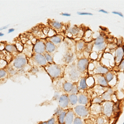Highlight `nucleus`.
<instances>
[{
  "label": "nucleus",
  "mask_w": 124,
  "mask_h": 124,
  "mask_svg": "<svg viewBox=\"0 0 124 124\" xmlns=\"http://www.w3.org/2000/svg\"><path fill=\"white\" fill-rule=\"evenodd\" d=\"M39 124H48V123H47V121H45V122H40Z\"/></svg>",
  "instance_id": "nucleus-50"
},
{
  "label": "nucleus",
  "mask_w": 124,
  "mask_h": 124,
  "mask_svg": "<svg viewBox=\"0 0 124 124\" xmlns=\"http://www.w3.org/2000/svg\"><path fill=\"white\" fill-rule=\"evenodd\" d=\"M93 78H94V80H95V84L97 85L100 86V87L103 88H106L107 89L108 87H109L108 83L106 80L104 75H93Z\"/></svg>",
  "instance_id": "nucleus-14"
},
{
  "label": "nucleus",
  "mask_w": 124,
  "mask_h": 124,
  "mask_svg": "<svg viewBox=\"0 0 124 124\" xmlns=\"http://www.w3.org/2000/svg\"><path fill=\"white\" fill-rule=\"evenodd\" d=\"M73 85L74 83L71 81H65L62 85V90L65 92V93L69 94V93H70V91L73 88Z\"/></svg>",
  "instance_id": "nucleus-21"
},
{
  "label": "nucleus",
  "mask_w": 124,
  "mask_h": 124,
  "mask_svg": "<svg viewBox=\"0 0 124 124\" xmlns=\"http://www.w3.org/2000/svg\"><path fill=\"white\" fill-rule=\"evenodd\" d=\"M117 66V70L118 71H124V59L120 62Z\"/></svg>",
  "instance_id": "nucleus-39"
},
{
  "label": "nucleus",
  "mask_w": 124,
  "mask_h": 124,
  "mask_svg": "<svg viewBox=\"0 0 124 124\" xmlns=\"http://www.w3.org/2000/svg\"><path fill=\"white\" fill-rule=\"evenodd\" d=\"M100 96H101V98H102V99H103V102L112 101V98H113V95L110 94V93L107 90H105Z\"/></svg>",
  "instance_id": "nucleus-31"
},
{
  "label": "nucleus",
  "mask_w": 124,
  "mask_h": 124,
  "mask_svg": "<svg viewBox=\"0 0 124 124\" xmlns=\"http://www.w3.org/2000/svg\"><path fill=\"white\" fill-rule=\"evenodd\" d=\"M112 13H113V14H115V15L119 16V17H124L123 14L121 13V12H117V11H113V12H112Z\"/></svg>",
  "instance_id": "nucleus-43"
},
{
  "label": "nucleus",
  "mask_w": 124,
  "mask_h": 124,
  "mask_svg": "<svg viewBox=\"0 0 124 124\" xmlns=\"http://www.w3.org/2000/svg\"><path fill=\"white\" fill-rule=\"evenodd\" d=\"M8 27V25H7V26H5V27H1V28H0V31H3V30H4V29H6L7 28V27Z\"/></svg>",
  "instance_id": "nucleus-49"
},
{
  "label": "nucleus",
  "mask_w": 124,
  "mask_h": 124,
  "mask_svg": "<svg viewBox=\"0 0 124 124\" xmlns=\"http://www.w3.org/2000/svg\"><path fill=\"white\" fill-rule=\"evenodd\" d=\"M120 111H121V102L117 101L114 103V105H113V114L118 113Z\"/></svg>",
  "instance_id": "nucleus-35"
},
{
  "label": "nucleus",
  "mask_w": 124,
  "mask_h": 124,
  "mask_svg": "<svg viewBox=\"0 0 124 124\" xmlns=\"http://www.w3.org/2000/svg\"><path fill=\"white\" fill-rule=\"evenodd\" d=\"M74 59H75V55L71 51H67L66 53L64 55V63H65L66 65H71V63H73Z\"/></svg>",
  "instance_id": "nucleus-18"
},
{
  "label": "nucleus",
  "mask_w": 124,
  "mask_h": 124,
  "mask_svg": "<svg viewBox=\"0 0 124 124\" xmlns=\"http://www.w3.org/2000/svg\"><path fill=\"white\" fill-rule=\"evenodd\" d=\"M123 124H124V122H123Z\"/></svg>",
  "instance_id": "nucleus-53"
},
{
  "label": "nucleus",
  "mask_w": 124,
  "mask_h": 124,
  "mask_svg": "<svg viewBox=\"0 0 124 124\" xmlns=\"http://www.w3.org/2000/svg\"><path fill=\"white\" fill-rule=\"evenodd\" d=\"M78 15L81 16H93V13H89V12H78Z\"/></svg>",
  "instance_id": "nucleus-42"
},
{
  "label": "nucleus",
  "mask_w": 124,
  "mask_h": 124,
  "mask_svg": "<svg viewBox=\"0 0 124 124\" xmlns=\"http://www.w3.org/2000/svg\"><path fill=\"white\" fill-rule=\"evenodd\" d=\"M14 31H15V29H14V28H10V29H8V33H11V32H13Z\"/></svg>",
  "instance_id": "nucleus-48"
},
{
  "label": "nucleus",
  "mask_w": 124,
  "mask_h": 124,
  "mask_svg": "<svg viewBox=\"0 0 124 124\" xmlns=\"http://www.w3.org/2000/svg\"><path fill=\"white\" fill-rule=\"evenodd\" d=\"M27 63L28 61L27 56L23 54H19L13 59L12 65H13V69H14L15 70H23L27 65Z\"/></svg>",
  "instance_id": "nucleus-3"
},
{
  "label": "nucleus",
  "mask_w": 124,
  "mask_h": 124,
  "mask_svg": "<svg viewBox=\"0 0 124 124\" xmlns=\"http://www.w3.org/2000/svg\"><path fill=\"white\" fill-rule=\"evenodd\" d=\"M90 103V98L86 92H80L78 94V104L88 106Z\"/></svg>",
  "instance_id": "nucleus-12"
},
{
  "label": "nucleus",
  "mask_w": 124,
  "mask_h": 124,
  "mask_svg": "<svg viewBox=\"0 0 124 124\" xmlns=\"http://www.w3.org/2000/svg\"><path fill=\"white\" fill-rule=\"evenodd\" d=\"M4 49L10 54H16L18 52V50H17V46L13 45V44H7V45H5Z\"/></svg>",
  "instance_id": "nucleus-26"
},
{
  "label": "nucleus",
  "mask_w": 124,
  "mask_h": 124,
  "mask_svg": "<svg viewBox=\"0 0 124 124\" xmlns=\"http://www.w3.org/2000/svg\"><path fill=\"white\" fill-rule=\"evenodd\" d=\"M85 124H96V123H95V122H92L91 120L88 119L85 121Z\"/></svg>",
  "instance_id": "nucleus-45"
},
{
  "label": "nucleus",
  "mask_w": 124,
  "mask_h": 124,
  "mask_svg": "<svg viewBox=\"0 0 124 124\" xmlns=\"http://www.w3.org/2000/svg\"><path fill=\"white\" fill-rule=\"evenodd\" d=\"M32 61L37 65L41 67H46L48 65V62L45 58V55L42 54H34L32 56Z\"/></svg>",
  "instance_id": "nucleus-11"
},
{
  "label": "nucleus",
  "mask_w": 124,
  "mask_h": 124,
  "mask_svg": "<svg viewBox=\"0 0 124 124\" xmlns=\"http://www.w3.org/2000/svg\"><path fill=\"white\" fill-rule=\"evenodd\" d=\"M107 48V43H103L100 44V45H93V51H95V52H101V51H103L104 50Z\"/></svg>",
  "instance_id": "nucleus-29"
},
{
  "label": "nucleus",
  "mask_w": 124,
  "mask_h": 124,
  "mask_svg": "<svg viewBox=\"0 0 124 124\" xmlns=\"http://www.w3.org/2000/svg\"><path fill=\"white\" fill-rule=\"evenodd\" d=\"M75 117H76V116H75V112H74L73 108L67 109L66 117H65V123L64 124H73Z\"/></svg>",
  "instance_id": "nucleus-16"
},
{
  "label": "nucleus",
  "mask_w": 124,
  "mask_h": 124,
  "mask_svg": "<svg viewBox=\"0 0 124 124\" xmlns=\"http://www.w3.org/2000/svg\"><path fill=\"white\" fill-rule=\"evenodd\" d=\"M89 110H90V113H93V115L99 116V115L102 114L101 104H97V103H91L90 107H89Z\"/></svg>",
  "instance_id": "nucleus-17"
},
{
  "label": "nucleus",
  "mask_w": 124,
  "mask_h": 124,
  "mask_svg": "<svg viewBox=\"0 0 124 124\" xmlns=\"http://www.w3.org/2000/svg\"><path fill=\"white\" fill-rule=\"evenodd\" d=\"M45 55V58L46 60V61L48 62V64H52L54 63V56H53V54H50V53H46V52L44 54Z\"/></svg>",
  "instance_id": "nucleus-34"
},
{
  "label": "nucleus",
  "mask_w": 124,
  "mask_h": 124,
  "mask_svg": "<svg viewBox=\"0 0 124 124\" xmlns=\"http://www.w3.org/2000/svg\"><path fill=\"white\" fill-rule=\"evenodd\" d=\"M89 64V60L86 57L79 58V59L77 61L76 67L81 75H84V74H85L86 72L88 71Z\"/></svg>",
  "instance_id": "nucleus-6"
},
{
  "label": "nucleus",
  "mask_w": 124,
  "mask_h": 124,
  "mask_svg": "<svg viewBox=\"0 0 124 124\" xmlns=\"http://www.w3.org/2000/svg\"><path fill=\"white\" fill-rule=\"evenodd\" d=\"M65 72H66V75L69 77L70 80H71V82H73V83H77L78 80H79V79L82 77L81 74L79 73L76 67V64L75 63L68 65Z\"/></svg>",
  "instance_id": "nucleus-2"
},
{
  "label": "nucleus",
  "mask_w": 124,
  "mask_h": 124,
  "mask_svg": "<svg viewBox=\"0 0 124 124\" xmlns=\"http://www.w3.org/2000/svg\"><path fill=\"white\" fill-rule=\"evenodd\" d=\"M104 77H105L106 80H107V82L109 85V84H111L112 81H113V79H115L116 74H115V72H113V70H109L107 74H105L104 75Z\"/></svg>",
  "instance_id": "nucleus-27"
},
{
  "label": "nucleus",
  "mask_w": 124,
  "mask_h": 124,
  "mask_svg": "<svg viewBox=\"0 0 124 124\" xmlns=\"http://www.w3.org/2000/svg\"><path fill=\"white\" fill-rule=\"evenodd\" d=\"M8 72L7 70L5 69H0V79H4V78H7L8 76Z\"/></svg>",
  "instance_id": "nucleus-37"
},
{
  "label": "nucleus",
  "mask_w": 124,
  "mask_h": 124,
  "mask_svg": "<svg viewBox=\"0 0 124 124\" xmlns=\"http://www.w3.org/2000/svg\"><path fill=\"white\" fill-rule=\"evenodd\" d=\"M34 54H44L46 53V41L45 40H37L33 46Z\"/></svg>",
  "instance_id": "nucleus-9"
},
{
  "label": "nucleus",
  "mask_w": 124,
  "mask_h": 124,
  "mask_svg": "<svg viewBox=\"0 0 124 124\" xmlns=\"http://www.w3.org/2000/svg\"><path fill=\"white\" fill-rule=\"evenodd\" d=\"M99 13H104V14H108V12L106 11V10H104V9H99Z\"/></svg>",
  "instance_id": "nucleus-47"
},
{
  "label": "nucleus",
  "mask_w": 124,
  "mask_h": 124,
  "mask_svg": "<svg viewBox=\"0 0 124 124\" xmlns=\"http://www.w3.org/2000/svg\"><path fill=\"white\" fill-rule=\"evenodd\" d=\"M60 97H61V95H60V93H58V92H55V95H54L53 99H55V100H59Z\"/></svg>",
  "instance_id": "nucleus-44"
},
{
  "label": "nucleus",
  "mask_w": 124,
  "mask_h": 124,
  "mask_svg": "<svg viewBox=\"0 0 124 124\" xmlns=\"http://www.w3.org/2000/svg\"><path fill=\"white\" fill-rule=\"evenodd\" d=\"M67 33L68 36L70 37H76L78 36H82L84 35V31L79 27H77V26H73V27H70V28H68L67 30Z\"/></svg>",
  "instance_id": "nucleus-13"
},
{
  "label": "nucleus",
  "mask_w": 124,
  "mask_h": 124,
  "mask_svg": "<svg viewBox=\"0 0 124 124\" xmlns=\"http://www.w3.org/2000/svg\"><path fill=\"white\" fill-rule=\"evenodd\" d=\"M73 110L76 117H79L83 119H86L90 115V110L88 106L77 104L73 108Z\"/></svg>",
  "instance_id": "nucleus-4"
},
{
  "label": "nucleus",
  "mask_w": 124,
  "mask_h": 124,
  "mask_svg": "<svg viewBox=\"0 0 124 124\" xmlns=\"http://www.w3.org/2000/svg\"><path fill=\"white\" fill-rule=\"evenodd\" d=\"M66 113H67V110H63L60 114H58L56 116V120L57 123L59 124H64L65 123V119L66 117Z\"/></svg>",
  "instance_id": "nucleus-25"
},
{
  "label": "nucleus",
  "mask_w": 124,
  "mask_h": 124,
  "mask_svg": "<svg viewBox=\"0 0 124 124\" xmlns=\"http://www.w3.org/2000/svg\"><path fill=\"white\" fill-rule=\"evenodd\" d=\"M79 88L80 89V92H85L86 90L89 89V87L87 85V82H86V77L82 76L79 80Z\"/></svg>",
  "instance_id": "nucleus-20"
},
{
  "label": "nucleus",
  "mask_w": 124,
  "mask_h": 124,
  "mask_svg": "<svg viewBox=\"0 0 124 124\" xmlns=\"http://www.w3.org/2000/svg\"><path fill=\"white\" fill-rule=\"evenodd\" d=\"M3 35H4V34H3V32H0V37H3Z\"/></svg>",
  "instance_id": "nucleus-51"
},
{
  "label": "nucleus",
  "mask_w": 124,
  "mask_h": 124,
  "mask_svg": "<svg viewBox=\"0 0 124 124\" xmlns=\"http://www.w3.org/2000/svg\"><path fill=\"white\" fill-rule=\"evenodd\" d=\"M113 57H114L115 65H117L118 64L124 59V46H117L116 47L114 53H113Z\"/></svg>",
  "instance_id": "nucleus-8"
},
{
  "label": "nucleus",
  "mask_w": 124,
  "mask_h": 124,
  "mask_svg": "<svg viewBox=\"0 0 124 124\" xmlns=\"http://www.w3.org/2000/svg\"><path fill=\"white\" fill-rule=\"evenodd\" d=\"M86 47V42L83 40H79L76 43H75V48H76V51L79 52H82V51H85Z\"/></svg>",
  "instance_id": "nucleus-23"
},
{
  "label": "nucleus",
  "mask_w": 124,
  "mask_h": 124,
  "mask_svg": "<svg viewBox=\"0 0 124 124\" xmlns=\"http://www.w3.org/2000/svg\"><path fill=\"white\" fill-rule=\"evenodd\" d=\"M94 62V70L93 71V75H104L109 71V69L103 65L100 61H93Z\"/></svg>",
  "instance_id": "nucleus-7"
},
{
  "label": "nucleus",
  "mask_w": 124,
  "mask_h": 124,
  "mask_svg": "<svg viewBox=\"0 0 124 124\" xmlns=\"http://www.w3.org/2000/svg\"><path fill=\"white\" fill-rule=\"evenodd\" d=\"M105 42H106V39H105L104 36H103V35H99L97 37H95L94 40L93 41V45H100V44H103Z\"/></svg>",
  "instance_id": "nucleus-30"
},
{
  "label": "nucleus",
  "mask_w": 124,
  "mask_h": 124,
  "mask_svg": "<svg viewBox=\"0 0 124 124\" xmlns=\"http://www.w3.org/2000/svg\"><path fill=\"white\" fill-rule=\"evenodd\" d=\"M55 124H59V123H55Z\"/></svg>",
  "instance_id": "nucleus-52"
},
{
  "label": "nucleus",
  "mask_w": 124,
  "mask_h": 124,
  "mask_svg": "<svg viewBox=\"0 0 124 124\" xmlns=\"http://www.w3.org/2000/svg\"><path fill=\"white\" fill-rule=\"evenodd\" d=\"M57 46L51 42L49 40H46V52L53 54L55 51H56Z\"/></svg>",
  "instance_id": "nucleus-19"
},
{
  "label": "nucleus",
  "mask_w": 124,
  "mask_h": 124,
  "mask_svg": "<svg viewBox=\"0 0 124 124\" xmlns=\"http://www.w3.org/2000/svg\"><path fill=\"white\" fill-rule=\"evenodd\" d=\"M113 105H114V103L113 101L103 102V103L101 104L102 114L108 119L113 116Z\"/></svg>",
  "instance_id": "nucleus-5"
},
{
  "label": "nucleus",
  "mask_w": 124,
  "mask_h": 124,
  "mask_svg": "<svg viewBox=\"0 0 124 124\" xmlns=\"http://www.w3.org/2000/svg\"><path fill=\"white\" fill-rule=\"evenodd\" d=\"M56 123H57L56 117H54V116H53L52 117H51V118H50V119L47 121V123H48V124H55Z\"/></svg>",
  "instance_id": "nucleus-40"
},
{
  "label": "nucleus",
  "mask_w": 124,
  "mask_h": 124,
  "mask_svg": "<svg viewBox=\"0 0 124 124\" xmlns=\"http://www.w3.org/2000/svg\"><path fill=\"white\" fill-rule=\"evenodd\" d=\"M63 39H64V37H62L61 35H57V34H56V35H55L54 37H50L48 40H49V41H51V42L54 44V45H55L56 46H60L62 43Z\"/></svg>",
  "instance_id": "nucleus-22"
},
{
  "label": "nucleus",
  "mask_w": 124,
  "mask_h": 124,
  "mask_svg": "<svg viewBox=\"0 0 124 124\" xmlns=\"http://www.w3.org/2000/svg\"><path fill=\"white\" fill-rule=\"evenodd\" d=\"M49 24L51 26V29H53L54 31H57V32L62 31L64 30V24L61 22L55 21V20H50Z\"/></svg>",
  "instance_id": "nucleus-15"
},
{
  "label": "nucleus",
  "mask_w": 124,
  "mask_h": 124,
  "mask_svg": "<svg viewBox=\"0 0 124 124\" xmlns=\"http://www.w3.org/2000/svg\"><path fill=\"white\" fill-rule=\"evenodd\" d=\"M45 70L47 73V75L52 79H60L63 75V67L61 65L58 64L52 63V64H48L45 67Z\"/></svg>",
  "instance_id": "nucleus-1"
},
{
  "label": "nucleus",
  "mask_w": 124,
  "mask_h": 124,
  "mask_svg": "<svg viewBox=\"0 0 124 124\" xmlns=\"http://www.w3.org/2000/svg\"><path fill=\"white\" fill-rule=\"evenodd\" d=\"M103 99H102L101 96H96L95 98H93L92 99L91 103H97V104H102L103 103Z\"/></svg>",
  "instance_id": "nucleus-36"
},
{
  "label": "nucleus",
  "mask_w": 124,
  "mask_h": 124,
  "mask_svg": "<svg viewBox=\"0 0 124 124\" xmlns=\"http://www.w3.org/2000/svg\"><path fill=\"white\" fill-rule=\"evenodd\" d=\"M86 82H87V85L89 87V89L91 87H93L95 85V80L93 75H90V76H88L86 78Z\"/></svg>",
  "instance_id": "nucleus-32"
},
{
  "label": "nucleus",
  "mask_w": 124,
  "mask_h": 124,
  "mask_svg": "<svg viewBox=\"0 0 124 124\" xmlns=\"http://www.w3.org/2000/svg\"><path fill=\"white\" fill-rule=\"evenodd\" d=\"M58 105L64 110H67L70 108V101H69V95L66 93L61 94L58 100Z\"/></svg>",
  "instance_id": "nucleus-10"
},
{
  "label": "nucleus",
  "mask_w": 124,
  "mask_h": 124,
  "mask_svg": "<svg viewBox=\"0 0 124 124\" xmlns=\"http://www.w3.org/2000/svg\"><path fill=\"white\" fill-rule=\"evenodd\" d=\"M73 124H85V121L79 117H75Z\"/></svg>",
  "instance_id": "nucleus-38"
},
{
  "label": "nucleus",
  "mask_w": 124,
  "mask_h": 124,
  "mask_svg": "<svg viewBox=\"0 0 124 124\" xmlns=\"http://www.w3.org/2000/svg\"><path fill=\"white\" fill-rule=\"evenodd\" d=\"M69 95V101L70 105V106H76L78 104V94H73V93H70Z\"/></svg>",
  "instance_id": "nucleus-28"
},
{
  "label": "nucleus",
  "mask_w": 124,
  "mask_h": 124,
  "mask_svg": "<svg viewBox=\"0 0 124 124\" xmlns=\"http://www.w3.org/2000/svg\"><path fill=\"white\" fill-rule=\"evenodd\" d=\"M95 123L96 124H108V118L106 117L103 114L99 115L95 118Z\"/></svg>",
  "instance_id": "nucleus-24"
},
{
  "label": "nucleus",
  "mask_w": 124,
  "mask_h": 124,
  "mask_svg": "<svg viewBox=\"0 0 124 124\" xmlns=\"http://www.w3.org/2000/svg\"><path fill=\"white\" fill-rule=\"evenodd\" d=\"M63 110L64 109H62L61 108H60V107L56 108H55V112H54V117H56V116L58 114H60V113H61V112L63 111Z\"/></svg>",
  "instance_id": "nucleus-41"
},
{
  "label": "nucleus",
  "mask_w": 124,
  "mask_h": 124,
  "mask_svg": "<svg viewBox=\"0 0 124 124\" xmlns=\"http://www.w3.org/2000/svg\"><path fill=\"white\" fill-rule=\"evenodd\" d=\"M80 93V89L79 88V85H78L77 83H74L73 85V88H72L70 93H73V94H79ZM70 94V93H69Z\"/></svg>",
  "instance_id": "nucleus-33"
},
{
  "label": "nucleus",
  "mask_w": 124,
  "mask_h": 124,
  "mask_svg": "<svg viewBox=\"0 0 124 124\" xmlns=\"http://www.w3.org/2000/svg\"><path fill=\"white\" fill-rule=\"evenodd\" d=\"M61 15L65 16V17H70V16H71L70 13H61Z\"/></svg>",
  "instance_id": "nucleus-46"
}]
</instances>
